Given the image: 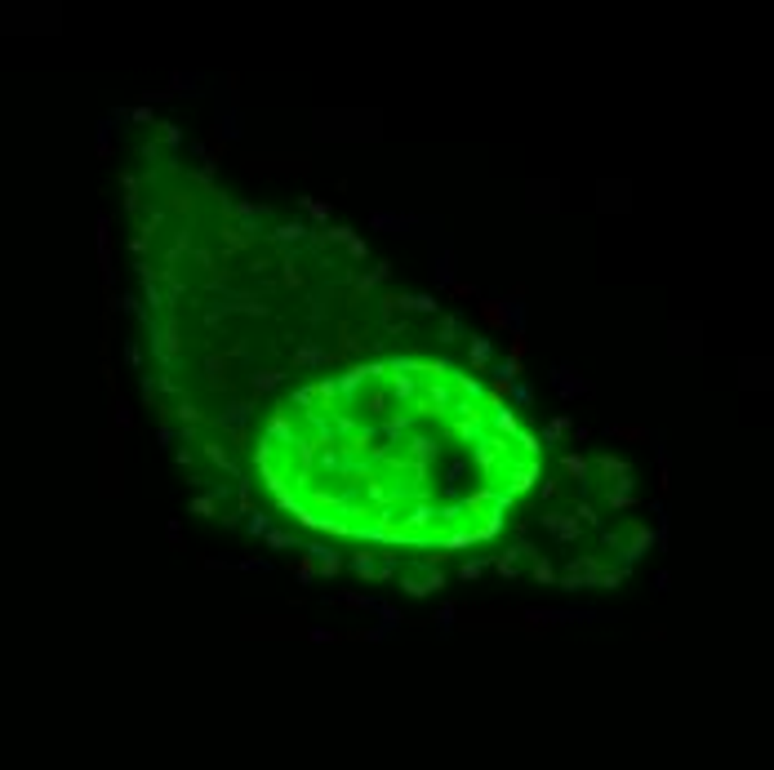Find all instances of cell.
I'll return each instance as SVG.
<instances>
[{"mask_svg":"<svg viewBox=\"0 0 774 770\" xmlns=\"http://www.w3.org/2000/svg\"><path fill=\"white\" fill-rule=\"evenodd\" d=\"M538 526H543V530H552L561 543L579 539V530H583V526L574 521V516H565V512H538Z\"/></svg>","mask_w":774,"mask_h":770,"instance_id":"cell-1","label":"cell"},{"mask_svg":"<svg viewBox=\"0 0 774 770\" xmlns=\"http://www.w3.org/2000/svg\"><path fill=\"white\" fill-rule=\"evenodd\" d=\"M552 383H557V392L565 396V401H574L579 392H587V379H579L569 365H557V374H552Z\"/></svg>","mask_w":774,"mask_h":770,"instance_id":"cell-2","label":"cell"},{"mask_svg":"<svg viewBox=\"0 0 774 770\" xmlns=\"http://www.w3.org/2000/svg\"><path fill=\"white\" fill-rule=\"evenodd\" d=\"M481 316H485V325H490V330H508V325H512V308L503 303V298H485V303H481Z\"/></svg>","mask_w":774,"mask_h":770,"instance_id":"cell-3","label":"cell"},{"mask_svg":"<svg viewBox=\"0 0 774 770\" xmlns=\"http://www.w3.org/2000/svg\"><path fill=\"white\" fill-rule=\"evenodd\" d=\"M650 543H654L650 526H636V521H632V539H628V552H623V557H628V561H636V557H641V552H645Z\"/></svg>","mask_w":774,"mask_h":770,"instance_id":"cell-4","label":"cell"},{"mask_svg":"<svg viewBox=\"0 0 774 770\" xmlns=\"http://www.w3.org/2000/svg\"><path fill=\"white\" fill-rule=\"evenodd\" d=\"M218 504H223V485H218V490H209V494H200V499H192V512H196V516H214Z\"/></svg>","mask_w":774,"mask_h":770,"instance_id":"cell-5","label":"cell"},{"mask_svg":"<svg viewBox=\"0 0 774 770\" xmlns=\"http://www.w3.org/2000/svg\"><path fill=\"white\" fill-rule=\"evenodd\" d=\"M467 357H472V370L485 374V370H490V339H472V352H467Z\"/></svg>","mask_w":774,"mask_h":770,"instance_id":"cell-6","label":"cell"},{"mask_svg":"<svg viewBox=\"0 0 774 770\" xmlns=\"http://www.w3.org/2000/svg\"><path fill=\"white\" fill-rule=\"evenodd\" d=\"M325 361H329V352H321L316 343H302L294 352V365H325Z\"/></svg>","mask_w":774,"mask_h":770,"instance_id":"cell-7","label":"cell"},{"mask_svg":"<svg viewBox=\"0 0 774 770\" xmlns=\"http://www.w3.org/2000/svg\"><path fill=\"white\" fill-rule=\"evenodd\" d=\"M280 383H285L280 370H258L254 379H249V388H254V392H272V388H280Z\"/></svg>","mask_w":774,"mask_h":770,"instance_id":"cell-8","label":"cell"},{"mask_svg":"<svg viewBox=\"0 0 774 770\" xmlns=\"http://www.w3.org/2000/svg\"><path fill=\"white\" fill-rule=\"evenodd\" d=\"M298 205H302V210H307V214H312V219H316V223H329V205H325V200H312V196H298Z\"/></svg>","mask_w":774,"mask_h":770,"instance_id":"cell-9","label":"cell"},{"mask_svg":"<svg viewBox=\"0 0 774 770\" xmlns=\"http://www.w3.org/2000/svg\"><path fill=\"white\" fill-rule=\"evenodd\" d=\"M387 272H392V267H387V263H378V267H374V272H369V276H361V281H356V290H361V294H369V290L378 286V281H387Z\"/></svg>","mask_w":774,"mask_h":770,"instance_id":"cell-10","label":"cell"},{"mask_svg":"<svg viewBox=\"0 0 774 770\" xmlns=\"http://www.w3.org/2000/svg\"><path fill=\"white\" fill-rule=\"evenodd\" d=\"M565 432H569V418H565V414H557V418H552V423L543 428V441L552 445V441H561V437H565Z\"/></svg>","mask_w":774,"mask_h":770,"instance_id":"cell-11","label":"cell"},{"mask_svg":"<svg viewBox=\"0 0 774 770\" xmlns=\"http://www.w3.org/2000/svg\"><path fill=\"white\" fill-rule=\"evenodd\" d=\"M561 467H565L569 477H579V481H583V477H587V467H592V463H587L583 455H565V459H561Z\"/></svg>","mask_w":774,"mask_h":770,"instance_id":"cell-12","label":"cell"},{"mask_svg":"<svg viewBox=\"0 0 774 770\" xmlns=\"http://www.w3.org/2000/svg\"><path fill=\"white\" fill-rule=\"evenodd\" d=\"M605 499H610V508H618V512H628V508L636 504L632 490H605Z\"/></svg>","mask_w":774,"mask_h":770,"instance_id":"cell-13","label":"cell"},{"mask_svg":"<svg viewBox=\"0 0 774 770\" xmlns=\"http://www.w3.org/2000/svg\"><path fill=\"white\" fill-rule=\"evenodd\" d=\"M351 570L365 575V579H374V552H356V557H351Z\"/></svg>","mask_w":774,"mask_h":770,"instance_id":"cell-14","label":"cell"},{"mask_svg":"<svg viewBox=\"0 0 774 770\" xmlns=\"http://www.w3.org/2000/svg\"><path fill=\"white\" fill-rule=\"evenodd\" d=\"M272 237L276 241H302V237H307V227H302V223H285V227L272 232Z\"/></svg>","mask_w":774,"mask_h":770,"instance_id":"cell-15","label":"cell"},{"mask_svg":"<svg viewBox=\"0 0 774 770\" xmlns=\"http://www.w3.org/2000/svg\"><path fill=\"white\" fill-rule=\"evenodd\" d=\"M174 414H178V418H182V432H187V428H196V423H200V410H196V406H192V401H182V406H178V410H174Z\"/></svg>","mask_w":774,"mask_h":770,"instance_id":"cell-16","label":"cell"},{"mask_svg":"<svg viewBox=\"0 0 774 770\" xmlns=\"http://www.w3.org/2000/svg\"><path fill=\"white\" fill-rule=\"evenodd\" d=\"M494 428L503 432V437H516V418H512V410H498V414H494Z\"/></svg>","mask_w":774,"mask_h":770,"instance_id":"cell-17","label":"cell"},{"mask_svg":"<svg viewBox=\"0 0 774 770\" xmlns=\"http://www.w3.org/2000/svg\"><path fill=\"white\" fill-rule=\"evenodd\" d=\"M454 339H459V316L445 312V316H441V343H454Z\"/></svg>","mask_w":774,"mask_h":770,"instance_id":"cell-18","label":"cell"},{"mask_svg":"<svg viewBox=\"0 0 774 770\" xmlns=\"http://www.w3.org/2000/svg\"><path fill=\"white\" fill-rule=\"evenodd\" d=\"M245 530H249V534H267V530H272V516H263V512H249Z\"/></svg>","mask_w":774,"mask_h":770,"instance_id":"cell-19","label":"cell"},{"mask_svg":"<svg viewBox=\"0 0 774 770\" xmlns=\"http://www.w3.org/2000/svg\"><path fill=\"white\" fill-rule=\"evenodd\" d=\"M534 579L538 583H557V570L547 565V557H534Z\"/></svg>","mask_w":774,"mask_h":770,"instance_id":"cell-20","label":"cell"},{"mask_svg":"<svg viewBox=\"0 0 774 770\" xmlns=\"http://www.w3.org/2000/svg\"><path fill=\"white\" fill-rule=\"evenodd\" d=\"M481 575H485V561H476V557L459 565V579H467V583H472V579H481Z\"/></svg>","mask_w":774,"mask_h":770,"instance_id":"cell-21","label":"cell"},{"mask_svg":"<svg viewBox=\"0 0 774 770\" xmlns=\"http://www.w3.org/2000/svg\"><path fill=\"white\" fill-rule=\"evenodd\" d=\"M205 455H209V459H214L218 467H231V455H227V450L218 445V441H205Z\"/></svg>","mask_w":774,"mask_h":770,"instance_id":"cell-22","label":"cell"},{"mask_svg":"<svg viewBox=\"0 0 774 770\" xmlns=\"http://www.w3.org/2000/svg\"><path fill=\"white\" fill-rule=\"evenodd\" d=\"M267 543H272V548H294L298 539H294L290 530H267Z\"/></svg>","mask_w":774,"mask_h":770,"instance_id":"cell-23","label":"cell"},{"mask_svg":"<svg viewBox=\"0 0 774 770\" xmlns=\"http://www.w3.org/2000/svg\"><path fill=\"white\" fill-rule=\"evenodd\" d=\"M516 445L525 450V455H538V437H534V432H516Z\"/></svg>","mask_w":774,"mask_h":770,"instance_id":"cell-24","label":"cell"},{"mask_svg":"<svg viewBox=\"0 0 774 770\" xmlns=\"http://www.w3.org/2000/svg\"><path fill=\"white\" fill-rule=\"evenodd\" d=\"M298 579H302V583H312V579H316V561H312V557H302V561H298Z\"/></svg>","mask_w":774,"mask_h":770,"instance_id":"cell-25","label":"cell"},{"mask_svg":"<svg viewBox=\"0 0 774 770\" xmlns=\"http://www.w3.org/2000/svg\"><path fill=\"white\" fill-rule=\"evenodd\" d=\"M610 437H623V441H641L645 432H641V428H610Z\"/></svg>","mask_w":774,"mask_h":770,"instance_id":"cell-26","label":"cell"},{"mask_svg":"<svg viewBox=\"0 0 774 770\" xmlns=\"http://www.w3.org/2000/svg\"><path fill=\"white\" fill-rule=\"evenodd\" d=\"M432 272H436V281H441V286H449V259H445V254L436 259V267H432Z\"/></svg>","mask_w":774,"mask_h":770,"instance_id":"cell-27","label":"cell"},{"mask_svg":"<svg viewBox=\"0 0 774 770\" xmlns=\"http://www.w3.org/2000/svg\"><path fill=\"white\" fill-rule=\"evenodd\" d=\"M508 392L520 401V406H530V401H534V388H525V383H520V388H508Z\"/></svg>","mask_w":774,"mask_h":770,"instance_id":"cell-28","label":"cell"},{"mask_svg":"<svg viewBox=\"0 0 774 770\" xmlns=\"http://www.w3.org/2000/svg\"><path fill=\"white\" fill-rule=\"evenodd\" d=\"M325 237H329V241H343V245H347L351 237H356V232H351V227H334V232H325Z\"/></svg>","mask_w":774,"mask_h":770,"instance_id":"cell-29","label":"cell"},{"mask_svg":"<svg viewBox=\"0 0 774 770\" xmlns=\"http://www.w3.org/2000/svg\"><path fill=\"white\" fill-rule=\"evenodd\" d=\"M347 254H351V259H365V241L351 237V241H347Z\"/></svg>","mask_w":774,"mask_h":770,"instance_id":"cell-30","label":"cell"}]
</instances>
